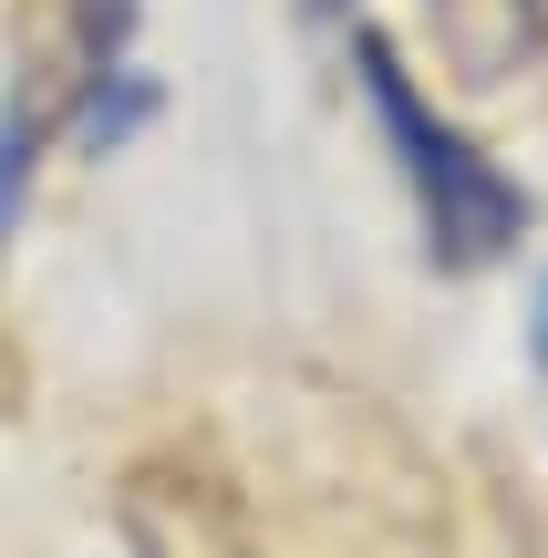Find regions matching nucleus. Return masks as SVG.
<instances>
[{"mask_svg": "<svg viewBox=\"0 0 548 558\" xmlns=\"http://www.w3.org/2000/svg\"><path fill=\"white\" fill-rule=\"evenodd\" d=\"M528 341H538V362H548V279H538V320H528Z\"/></svg>", "mask_w": 548, "mask_h": 558, "instance_id": "nucleus-3", "label": "nucleus"}, {"mask_svg": "<svg viewBox=\"0 0 548 558\" xmlns=\"http://www.w3.org/2000/svg\"><path fill=\"white\" fill-rule=\"evenodd\" d=\"M363 94H373V114H383L393 156H404L414 197H425L435 259H446V269L497 259V248H508L517 228H528V197H517V186L497 177V166L476 156V145L455 135V124H435L425 104H414V83H404V62H393V41H383V32H363Z\"/></svg>", "mask_w": 548, "mask_h": 558, "instance_id": "nucleus-1", "label": "nucleus"}, {"mask_svg": "<svg viewBox=\"0 0 548 558\" xmlns=\"http://www.w3.org/2000/svg\"><path fill=\"white\" fill-rule=\"evenodd\" d=\"M301 11H310V21H331V11H342V0H301Z\"/></svg>", "mask_w": 548, "mask_h": 558, "instance_id": "nucleus-4", "label": "nucleus"}, {"mask_svg": "<svg viewBox=\"0 0 548 558\" xmlns=\"http://www.w3.org/2000/svg\"><path fill=\"white\" fill-rule=\"evenodd\" d=\"M425 21L455 83H508L548 52V0H425Z\"/></svg>", "mask_w": 548, "mask_h": 558, "instance_id": "nucleus-2", "label": "nucleus"}]
</instances>
